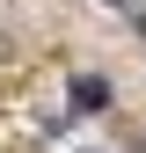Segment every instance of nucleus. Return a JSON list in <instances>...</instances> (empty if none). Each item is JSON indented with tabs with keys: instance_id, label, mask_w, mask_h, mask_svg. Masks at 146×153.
<instances>
[{
	"instance_id": "obj_1",
	"label": "nucleus",
	"mask_w": 146,
	"mask_h": 153,
	"mask_svg": "<svg viewBox=\"0 0 146 153\" xmlns=\"http://www.w3.org/2000/svg\"><path fill=\"white\" fill-rule=\"evenodd\" d=\"M110 102V88L95 80V73H88V80H73V109H102Z\"/></svg>"
}]
</instances>
